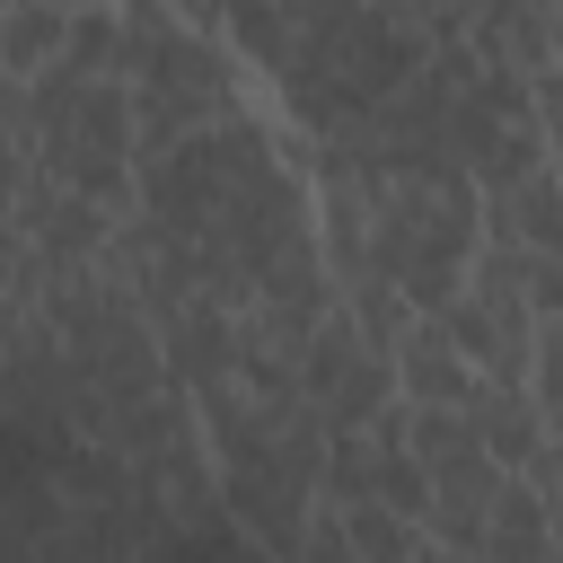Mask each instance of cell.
Masks as SVG:
<instances>
[{
    "label": "cell",
    "instance_id": "6da1fadb",
    "mask_svg": "<svg viewBox=\"0 0 563 563\" xmlns=\"http://www.w3.org/2000/svg\"><path fill=\"white\" fill-rule=\"evenodd\" d=\"M229 44L282 88L299 141L352 132L378 97L422 70V44L387 0H255L246 18H229Z\"/></svg>",
    "mask_w": 563,
    "mask_h": 563
},
{
    "label": "cell",
    "instance_id": "7a4b0ae2",
    "mask_svg": "<svg viewBox=\"0 0 563 563\" xmlns=\"http://www.w3.org/2000/svg\"><path fill=\"white\" fill-rule=\"evenodd\" d=\"M361 194V264L369 282H387L413 317H440L484 246V202L457 167L431 176H387V185H352Z\"/></svg>",
    "mask_w": 563,
    "mask_h": 563
},
{
    "label": "cell",
    "instance_id": "3957f363",
    "mask_svg": "<svg viewBox=\"0 0 563 563\" xmlns=\"http://www.w3.org/2000/svg\"><path fill=\"white\" fill-rule=\"evenodd\" d=\"M114 79H123V106H132V158H158L185 132L238 114L229 44L185 35L176 18L167 26H114Z\"/></svg>",
    "mask_w": 563,
    "mask_h": 563
},
{
    "label": "cell",
    "instance_id": "277c9868",
    "mask_svg": "<svg viewBox=\"0 0 563 563\" xmlns=\"http://www.w3.org/2000/svg\"><path fill=\"white\" fill-rule=\"evenodd\" d=\"M290 378H299V405H308L325 431H361L378 405H396V369H387V352H378V343H361L343 308L299 343Z\"/></svg>",
    "mask_w": 563,
    "mask_h": 563
},
{
    "label": "cell",
    "instance_id": "5b68a950",
    "mask_svg": "<svg viewBox=\"0 0 563 563\" xmlns=\"http://www.w3.org/2000/svg\"><path fill=\"white\" fill-rule=\"evenodd\" d=\"M9 220H18L26 255H35L53 282H62V273H88V264H97V246H106V229H114V211L79 202L70 185H53V176H35V167H26L18 202H9Z\"/></svg>",
    "mask_w": 563,
    "mask_h": 563
},
{
    "label": "cell",
    "instance_id": "8992f818",
    "mask_svg": "<svg viewBox=\"0 0 563 563\" xmlns=\"http://www.w3.org/2000/svg\"><path fill=\"white\" fill-rule=\"evenodd\" d=\"M387 369H396V396H405V405H431V413H466V396L484 387V378L449 352V334H440L431 317H413V325L387 343Z\"/></svg>",
    "mask_w": 563,
    "mask_h": 563
},
{
    "label": "cell",
    "instance_id": "52a82bcc",
    "mask_svg": "<svg viewBox=\"0 0 563 563\" xmlns=\"http://www.w3.org/2000/svg\"><path fill=\"white\" fill-rule=\"evenodd\" d=\"M229 361H238V317L229 308H211V299H185L167 325H158V369H167V387H211V378H229Z\"/></svg>",
    "mask_w": 563,
    "mask_h": 563
},
{
    "label": "cell",
    "instance_id": "ba28073f",
    "mask_svg": "<svg viewBox=\"0 0 563 563\" xmlns=\"http://www.w3.org/2000/svg\"><path fill=\"white\" fill-rule=\"evenodd\" d=\"M475 563H554V493L501 475V493L484 510V537H475Z\"/></svg>",
    "mask_w": 563,
    "mask_h": 563
},
{
    "label": "cell",
    "instance_id": "9c48e42d",
    "mask_svg": "<svg viewBox=\"0 0 563 563\" xmlns=\"http://www.w3.org/2000/svg\"><path fill=\"white\" fill-rule=\"evenodd\" d=\"M484 202V238L493 246H519V255H554L563 246V211H554V167L519 176L510 194H475Z\"/></svg>",
    "mask_w": 563,
    "mask_h": 563
},
{
    "label": "cell",
    "instance_id": "30bf717a",
    "mask_svg": "<svg viewBox=\"0 0 563 563\" xmlns=\"http://www.w3.org/2000/svg\"><path fill=\"white\" fill-rule=\"evenodd\" d=\"M141 563H264V554H255V537L211 501V510H194V519H167Z\"/></svg>",
    "mask_w": 563,
    "mask_h": 563
},
{
    "label": "cell",
    "instance_id": "8fae6325",
    "mask_svg": "<svg viewBox=\"0 0 563 563\" xmlns=\"http://www.w3.org/2000/svg\"><path fill=\"white\" fill-rule=\"evenodd\" d=\"M53 53H62V9H26V0H18V9L0 18V70H9V79H35Z\"/></svg>",
    "mask_w": 563,
    "mask_h": 563
},
{
    "label": "cell",
    "instance_id": "7c38bea8",
    "mask_svg": "<svg viewBox=\"0 0 563 563\" xmlns=\"http://www.w3.org/2000/svg\"><path fill=\"white\" fill-rule=\"evenodd\" d=\"M62 70H79V79H114V9H70L62 18V53H53Z\"/></svg>",
    "mask_w": 563,
    "mask_h": 563
},
{
    "label": "cell",
    "instance_id": "4fadbf2b",
    "mask_svg": "<svg viewBox=\"0 0 563 563\" xmlns=\"http://www.w3.org/2000/svg\"><path fill=\"white\" fill-rule=\"evenodd\" d=\"M26 9H62L70 18V9H106V0H26Z\"/></svg>",
    "mask_w": 563,
    "mask_h": 563
},
{
    "label": "cell",
    "instance_id": "5bb4252c",
    "mask_svg": "<svg viewBox=\"0 0 563 563\" xmlns=\"http://www.w3.org/2000/svg\"><path fill=\"white\" fill-rule=\"evenodd\" d=\"M246 9H255V0H229V18H246ZM220 35H229V26H220Z\"/></svg>",
    "mask_w": 563,
    "mask_h": 563
},
{
    "label": "cell",
    "instance_id": "9a60e30c",
    "mask_svg": "<svg viewBox=\"0 0 563 563\" xmlns=\"http://www.w3.org/2000/svg\"><path fill=\"white\" fill-rule=\"evenodd\" d=\"M9 9H18V0H0V18H9Z\"/></svg>",
    "mask_w": 563,
    "mask_h": 563
}]
</instances>
